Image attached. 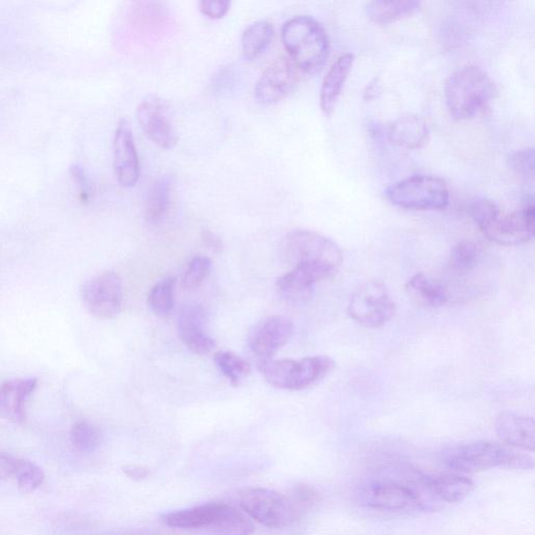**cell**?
<instances>
[{"instance_id":"1","label":"cell","mask_w":535,"mask_h":535,"mask_svg":"<svg viewBox=\"0 0 535 535\" xmlns=\"http://www.w3.org/2000/svg\"><path fill=\"white\" fill-rule=\"evenodd\" d=\"M366 507L391 512L430 511L442 508L432 487V476L409 465L383 468L361 489Z\"/></svg>"},{"instance_id":"2","label":"cell","mask_w":535,"mask_h":535,"mask_svg":"<svg viewBox=\"0 0 535 535\" xmlns=\"http://www.w3.org/2000/svg\"><path fill=\"white\" fill-rule=\"evenodd\" d=\"M282 39L293 64L304 72H319L329 56V41L324 27L316 19L299 15L283 26Z\"/></svg>"},{"instance_id":"3","label":"cell","mask_w":535,"mask_h":535,"mask_svg":"<svg viewBox=\"0 0 535 535\" xmlns=\"http://www.w3.org/2000/svg\"><path fill=\"white\" fill-rule=\"evenodd\" d=\"M495 85L487 71L477 65L459 69L446 80V107L456 120L472 119L494 97Z\"/></svg>"},{"instance_id":"4","label":"cell","mask_w":535,"mask_h":535,"mask_svg":"<svg viewBox=\"0 0 535 535\" xmlns=\"http://www.w3.org/2000/svg\"><path fill=\"white\" fill-rule=\"evenodd\" d=\"M444 465L456 473H479L497 467L532 470L533 458L507 446L477 442L457 446L444 457Z\"/></svg>"},{"instance_id":"5","label":"cell","mask_w":535,"mask_h":535,"mask_svg":"<svg viewBox=\"0 0 535 535\" xmlns=\"http://www.w3.org/2000/svg\"><path fill=\"white\" fill-rule=\"evenodd\" d=\"M335 366L332 358L315 356L298 361L263 358L259 363V369L267 382L278 390L299 391L319 383L334 370Z\"/></svg>"},{"instance_id":"6","label":"cell","mask_w":535,"mask_h":535,"mask_svg":"<svg viewBox=\"0 0 535 535\" xmlns=\"http://www.w3.org/2000/svg\"><path fill=\"white\" fill-rule=\"evenodd\" d=\"M282 253L285 262L293 267L306 265L318 268L329 276L338 271L343 254L334 241L311 230H293L284 237Z\"/></svg>"},{"instance_id":"7","label":"cell","mask_w":535,"mask_h":535,"mask_svg":"<svg viewBox=\"0 0 535 535\" xmlns=\"http://www.w3.org/2000/svg\"><path fill=\"white\" fill-rule=\"evenodd\" d=\"M240 507L249 518L271 530H283L295 524L300 510L289 497L275 490L251 487L240 495Z\"/></svg>"},{"instance_id":"8","label":"cell","mask_w":535,"mask_h":535,"mask_svg":"<svg viewBox=\"0 0 535 535\" xmlns=\"http://www.w3.org/2000/svg\"><path fill=\"white\" fill-rule=\"evenodd\" d=\"M386 196L397 207L415 210L443 209L448 207L450 200L445 182L429 175L401 180L387 188Z\"/></svg>"},{"instance_id":"9","label":"cell","mask_w":535,"mask_h":535,"mask_svg":"<svg viewBox=\"0 0 535 535\" xmlns=\"http://www.w3.org/2000/svg\"><path fill=\"white\" fill-rule=\"evenodd\" d=\"M348 311L358 325L379 328L391 320L397 312V305L383 283L371 281L362 284L351 295Z\"/></svg>"},{"instance_id":"10","label":"cell","mask_w":535,"mask_h":535,"mask_svg":"<svg viewBox=\"0 0 535 535\" xmlns=\"http://www.w3.org/2000/svg\"><path fill=\"white\" fill-rule=\"evenodd\" d=\"M535 209L533 199L525 201L523 207L510 214L501 210L480 230L494 243L503 246H517L527 243L534 236Z\"/></svg>"},{"instance_id":"11","label":"cell","mask_w":535,"mask_h":535,"mask_svg":"<svg viewBox=\"0 0 535 535\" xmlns=\"http://www.w3.org/2000/svg\"><path fill=\"white\" fill-rule=\"evenodd\" d=\"M82 299L88 312L102 320L113 319L120 314L123 304V284L119 275L105 273L87 281Z\"/></svg>"},{"instance_id":"12","label":"cell","mask_w":535,"mask_h":535,"mask_svg":"<svg viewBox=\"0 0 535 535\" xmlns=\"http://www.w3.org/2000/svg\"><path fill=\"white\" fill-rule=\"evenodd\" d=\"M137 120L144 134L161 149H173L178 136L165 102L156 95L146 97L137 108Z\"/></svg>"},{"instance_id":"13","label":"cell","mask_w":535,"mask_h":535,"mask_svg":"<svg viewBox=\"0 0 535 535\" xmlns=\"http://www.w3.org/2000/svg\"><path fill=\"white\" fill-rule=\"evenodd\" d=\"M296 66L287 58L271 63L256 83L254 97L262 105H273L287 98L297 83Z\"/></svg>"},{"instance_id":"14","label":"cell","mask_w":535,"mask_h":535,"mask_svg":"<svg viewBox=\"0 0 535 535\" xmlns=\"http://www.w3.org/2000/svg\"><path fill=\"white\" fill-rule=\"evenodd\" d=\"M113 166L116 179L123 187H135L141 176V165L134 132L127 120H121L115 130Z\"/></svg>"},{"instance_id":"15","label":"cell","mask_w":535,"mask_h":535,"mask_svg":"<svg viewBox=\"0 0 535 535\" xmlns=\"http://www.w3.org/2000/svg\"><path fill=\"white\" fill-rule=\"evenodd\" d=\"M294 334V324L288 317H269L256 325L248 336L252 353L269 358L287 344Z\"/></svg>"},{"instance_id":"16","label":"cell","mask_w":535,"mask_h":535,"mask_svg":"<svg viewBox=\"0 0 535 535\" xmlns=\"http://www.w3.org/2000/svg\"><path fill=\"white\" fill-rule=\"evenodd\" d=\"M208 314L199 305L182 307L178 319L179 338L192 353L205 356L216 348V342L207 332Z\"/></svg>"},{"instance_id":"17","label":"cell","mask_w":535,"mask_h":535,"mask_svg":"<svg viewBox=\"0 0 535 535\" xmlns=\"http://www.w3.org/2000/svg\"><path fill=\"white\" fill-rule=\"evenodd\" d=\"M36 378L5 380L0 384V419L21 423L26 421L27 401L36 391Z\"/></svg>"},{"instance_id":"18","label":"cell","mask_w":535,"mask_h":535,"mask_svg":"<svg viewBox=\"0 0 535 535\" xmlns=\"http://www.w3.org/2000/svg\"><path fill=\"white\" fill-rule=\"evenodd\" d=\"M498 437L512 448L534 452L535 424L532 417L516 412H503L495 422Z\"/></svg>"},{"instance_id":"19","label":"cell","mask_w":535,"mask_h":535,"mask_svg":"<svg viewBox=\"0 0 535 535\" xmlns=\"http://www.w3.org/2000/svg\"><path fill=\"white\" fill-rule=\"evenodd\" d=\"M329 276L318 268L297 265L278 278L276 287L282 294L294 303H305L313 296L315 285Z\"/></svg>"},{"instance_id":"20","label":"cell","mask_w":535,"mask_h":535,"mask_svg":"<svg viewBox=\"0 0 535 535\" xmlns=\"http://www.w3.org/2000/svg\"><path fill=\"white\" fill-rule=\"evenodd\" d=\"M229 504L207 503L199 507L168 512L163 516V521L176 530H209L221 518Z\"/></svg>"},{"instance_id":"21","label":"cell","mask_w":535,"mask_h":535,"mask_svg":"<svg viewBox=\"0 0 535 535\" xmlns=\"http://www.w3.org/2000/svg\"><path fill=\"white\" fill-rule=\"evenodd\" d=\"M354 62L353 54H343L337 59L327 71L320 91V107L326 115H331L334 112Z\"/></svg>"},{"instance_id":"22","label":"cell","mask_w":535,"mask_h":535,"mask_svg":"<svg viewBox=\"0 0 535 535\" xmlns=\"http://www.w3.org/2000/svg\"><path fill=\"white\" fill-rule=\"evenodd\" d=\"M429 128L422 117L407 114L399 117L391 123L388 137L400 148L408 150L421 149L429 141Z\"/></svg>"},{"instance_id":"23","label":"cell","mask_w":535,"mask_h":535,"mask_svg":"<svg viewBox=\"0 0 535 535\" xmlns=\"http://www.w3.org/2000/svg\"><path fill=\"white\" fill-rule=\"evenodd\" d=\"M432 487L439 501L452 504L465 500L474 492L475 483L460 473H444L432 476Z\"/></svg>"},{"instance_id":"24","label":"cell","mask_w":535,"mask_h":535,"mask_svg":"<svg viewBox=\"0 0 535 535\" xmlns=\"http://www.w3.org/2000/svg\"><path fill=\"white\" fill-rule=\"evenodd\" d=\"M173 178L161 176L153 182L146 197L144 216L148 223L156 225L164 221L171 208Z\"/></svg>"},{"instance_id":"25","label":"cell","mask_w":535,"mask_h":535,"mask_svg":"<svg viewBox=\"0 0 535 535\" xmlns=\"http://www.w3.org/2000/svg\"><path fill=\"white\" fill-rule=\"evenodd\" d=\"M406 291L416 305L424 307H439L448 303V292L441 284L430 280L423 273H417L408 281Z\"/></svg>"},{"instance_id":"26","label":"cell","mask_w":535,"mask_h":535,"mask_svg":"<svg viewBox=\"0 0 535 535\" xmlns=\"http://www.w3.org/2000/svg\"><path fill=\"white\" fill-rule=\"evenodd\" d=\"M420 2H370L365 5V13L376 24L387 25L412 16L419 12Z\"/></svg>"},{"instance_id":"27","label":"cell","mask_w":535,"mask_h":535,"mask_svg":"<svg viewBox=\"0 0 535 535\" xmlns=\"http://www.w3.org/2000/svg\"><path fill=\"white\" fill-rule=\"evenodd\" d=\"M273 35V27L266 20L255 21L249 26L241 36V50L246 60H256L269 48Z\"/></svg>"},{"instance_id":"28","label":"cell","mask_w":535,"mask_h":535,"mask_svg":"<svg viewBox=\"0 0 535 535\" xmlns=\"http://www.w3.org/2000/svg\"><path fill=\"white\" fill-rule=\"evenodd\" d=\"M254 526L245 515L230 507L219 518L214 526L205 530L207 535H251Z\"/></svg>"},{"instance_id":"29","label":"cell","mask_w":535,"mask_h":535,"mask_svg":"<svg viewBox=\"0 0 535 535\" xmlns=\"http://www.w3.org/2000/svg\"><path fill=\"white\" fill-rule=\"evenodd\" d=\"M214 360L219 372L230 380L233 387H239L251 376V366L232 351H219Z\"/></svg>"},{"instance_id":"30","label":"cell","mask_w":535,"mask_h":535,"mask_svg":"<svg viewBox=\"0 0 535 535\" xmlns=\"http://www.w3.org/2000/svg\"><path fill=\"white\" fill-rule=\"evenodd\" d=\"M176 280L166 277L152 288L149 294L151 311L160 318H166L174 309Z\"/></svg>"},{"instance_id":"31","label":"cell","mask_w":535,"mask_h":535,"mask_svg":"<svg viewBox=\"0 0 535 535\" xmlns=\"http://www.w3.org/2000/svg\"><path fill=\"white\" fill-rule=\"evenodd\" d=\"M70 442L80 453H92L102 442V433L97 426L88 422H79L70 431Z\"/></svg>"},{"instance_id":"32","label":"cell","mask_w":535,"mask_h":535,"mask_svg":"<svg viewBox=\"0 0 535 535\" xmlns=\"http://www.w3.org/2000/svg\"><path fill=\"white\" fill-rule=\"evenodd\" d=\"M481 259V249L472 241H461L452 249L450 267L455 271H470L477 267Z\"/></svg>"},{"instance_id":"33","label":"cell","mask_w":535,"mask_h":535,"mask_svg":"<svg viewBox=\"0 0 535 535\" xmlns=\"http://www.w3.org/2000/svg\"><path fill=\"white\" fill-rule=\"evenodd\" d=\"M17 486L21 493L31 494L44 481V473L39 466L26 459L17 460Z\"/></svg>"},{"instance_id":"34","label":"cell","mask_w":535,"mask_h":535,"mask_svg":"<svg viewBox=\"0 0 535 535\" xmlns=\"http://www.w3.org/2000/svg\"><path fill=\"white\" fill-rule=\"evenodd\" d=\"M212 269V262L207 256H196L189 262L186 273L182 276V287L186 290L194 291L209 276Z\"/></svg>"},{"instance_id":"35","label":"cell","mask_w":535,"mask_h":535,"mask_svg":"<svg viewBox=\"0 0 535 535\" xmlns=\"http://www.w3.org/2000/svg\"><path fill=\"white\" fill-rule=\"evenodd\" d=\"M534 149L526 148L512 153L509 157V166L519 177L533 179L534 176Z\"/></svg>"},{"instance_id":"36","label":"cell","mask_w":535,"mask_h":535,"mask_svg":"<svg viewBox=\"0 0 535 535\" xmlns=\"http://www.w3.org/2000/svg\"><path fill=\"white\" fill-rule=\"evenodd\" d=\"M296 505L297 508L302 512L305 509H310L321 501V496L318 490L311 486L302 485L297 486L293 490V498L291 499Z\"/></svg>"},{"instance_id":"37","label":"cell","mask_w":535,"mask_h":535,"mask_svg":"<svg viewBox=\"0 0 535 535\" xmlns=\"http://www.w3.org/2000/svg\"><path fill=\"white\" fill-rule=\"evenodd\" d=\"M231 3L229 0H203L199 3L200 11L210 19H221L229 13Z\"/></svg>"},{"instance_id":"38","label":"cell","mask_w":535,"mask_h":535,"mask_svg":"<svg viewBox=\"0 0 535 535\" xmlns=\"http://www.w3.org/2000/svg\"><path fill=\"white\" fill-rule=\"evenodd\" d=\"M72 178L75 179L79 189H80V196H82V199L84 201H88L91 199V198L93 195V187H92V183L90 179V177H88L83 166H80V165H72L70 166V170Z\"/></svg>"},{"instance_id":"39","label":"cell","mask_w":535,"mask_h":535,"mask_svg":"<svg viewBox=\"0 0 535 535\" xmlns=\"http://www.w3.org/2000/svg\"><path fill=\"white\" fill-rule=\"evenodd\" d=\"M17 460L7 455H0V481L16 475Z\"/></svg>"},{"instance_id":"40","label":"cell","mask_w":535,"mask_h":535,"mask_svg":"<svg viewBox=\"0 0 535 535\" xmlns=\"http://www.w3.org/2000/svg\"><path fill=\"white\" fill-rule=\"evenodd\" d=\"M202 241L205 246H207L212 252L219 253L223 251V241L219 239L216 233L205 230L202 232Z\"/></svg>"},{"instance_id":"41","label":"cell","mask_w":535,"mask_h":535,"mask_svg":"<svg viewBox=\"0 0 535 535\" xmlns=\"http://www.w3.org/2000/svg\"><path fill=\"white\" fill-rule=\"evenodd\" d=\"M124 474L128 476L129 478L134 480H142L149 475V471L146 468L142 466H128L123 468Z\"/></svg>"},{"instance_id":"42","label":"cell","mask_w":535,"mask_h":535,"mask_svg":"<svg viewBox=\"0 0 535 535\" xmlns=\"http://www.w3.org/2000/svg\"><path fill=\"white\" fill-rule=\"evenodd\" d=\"M379 91V85L377 83H370L364 92L365 100H371L377 97Z\"/></svg>"}]
</instances>
